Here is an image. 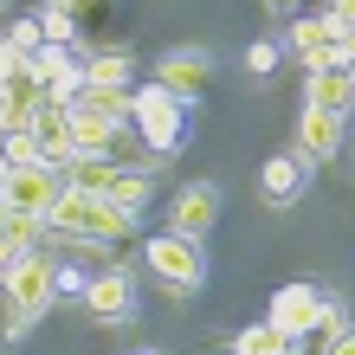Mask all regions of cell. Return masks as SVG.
<instances>
[{
    "instance_id": "6da1fadb",
    "label": "cell",
    "mask_w": 355,
    "mask_h": 355,
    "mask_svg": "<svg viewBox=\"0 0 355 355\" xmlns=\"http://www.w3.org/2000/svg\"><path fill=\"white\" fill-rule=\"evenodd\" d=\"M46 233L52 239H71V245H116L136 233V214L116 207L110 194H85V187H65L46 214Z\"/></svg>"
},
{
    "instance_id": "7a4b0ae2",
    "label": "cell",
    "mask_w": 355,
    "mask_h": 355,
    "mask_svg": "<svg viewBox=\"0 0 355 355\" xmlns=\"http://www.w3.org/2000/svg\"><path fill=\"white\" fill-rule=\"evenodd\" d=\"M52 271H58L52 252H39V245L7 265V278H0V291H7V343H19L52 310V297H58V291H52Z\"/></svg>"
},
{
    "instance_id": "3957f363",
    "label": "cell",
    "mask_w": 355,
    "mask_h": 355,
    "mask_svg": "<svg viewBox=\"0 0 355 355\" xmlns=\"http://www.w3.org/2000/svg\"><path fill=\"white\" fill-rule=\"evenodd\" d=\"M130 123H136L142 149L155 155V168H162V162H175V149L187 142V103L175 91H162V85L130 91Z\"/></svg>"
},
{
    "instance_id": "277c9868",
    "label": "cell",
    "mask_w": 355,
    "mask_h": 355,
    "mask_svg": "<svg viewBox=\"0 0 355 355\" xmlns=\"http://www.w3.org/2000/svg\"><path fill=\"white\" fill-rule=\"evenodd\" d=\"M142 259H149L155 284H168L175 297H194L207 284V239H181V233H155L142 245Z\"/></svg>"
},
{
    "instance_id": "5b68a950",
    "label": "cell",
    "mask_w": 355,
    "mask_h": 355,
    "mask_svg": "<svg viewBox=\"0 0 355 355\" xmlns=\"http://www.w3.org/2000/svg\"><path fill=\"white\" fill-rule=\"evenodd\" d=\"M155 85H162V91H175L181 103L207 97V85H214V52H207V46H175V52H162Z\"/></svg>"
},
{
    "instance_id": "8992f818",
    "label": "cell",
    "mask_w": 355,
    "mask_h": 355,
    "mask_svg": "<svg viewBox=\"0 0 355 355\" xmlns=\"http://www.w3.org/2000/svg\"><path fill=\"white\" fill-rule=\"evenodd\" d=\"M310 162L304 149H284V155H265L259 162V194H265V207H297L304 200V187H310Z\"/></svg>"
},
{
    "instance_id": "52a82bcc",
    "label": "cell",
    "mask_w": 355,
    "mask_h": 355,
    "mask_svg": "<svg viewBox=\"0 0 355 355\" xmlns=\"http://www.w3.org/2000/svg\"><path fill=\"white\" fill-rule=\"evenodd\" d=\"M0 194H7V200L19 207V214L46 220V214H52V200L65 194V175H58V168H46V162H33V168H7Z\"/></svg>"
},
{
    "instance_id": "ba28073f",
    "label": "cell",
    "mask_w": 355,
    "mask_h": 355,
    "mask_svg": "<svg viewBox=\"0 0 355 355\" xmlns=\"http://www.w3.org/2000/svg\"><path fill=\"white\" fill-rule=\"evenodd\" d=\"M220 226V187L214 181H187L181 194L168 200V233H181V239H207Z\"/></svg>"
},
{
    "instance_id": "9c48e42d",
    "label": "cell",
    "mask_w": 355,
    "mask_h": 355,
    "mask_svg": "<svg viewBox=\"0 0 355 355\" xmlns=\"http://www.w3.org/2000/svg\"><path fill=\"white\" fill-rule=\"evenodd\" d=\"M85 310L103 323V329H116V323H130L136 317V278L123 265H110V271H97V278L85 284Z\"/></svg>"
},
{
    "instance_id": "30bf717a",
    "label": "cell",
    "mask_w": 355,
    "mask_h": 355,
    "mask_svg": "<svg viewBox=\"0 0 355 355\" xmlns=\"http://www.w3.org/2000/svg\"><path fill=\"white\" fill-rule=\"evenodd\" d=\"M265 323H278L291 343H310L323 329V291H310V284H284L278 297H271V317Z\"/></svg>"
},
{
    "instance_id": "8fae6325",
    "label": "cell",
    "mask_w": 355,
    "mask_h": 355,
    "mask_svg": "<svg viewBox=\"0 0 355 355\" xmlns=\"http://www.w3.org/2000/svg\"><path fill=\"white\" fill-rule=\"evenodd\" d=\"M336 19L317 13V19H291V58H297L304 71H323V65H336Z\"/></svg>"
},
{
    "instance_id": "7c38bea8",
    "label": "cell",
    "mask_w": 355,
    "mask_h": 355,
    "mask_svg": "<svg viewBox=\"0 0 355 355\" xmlns=\"http://www.w3.org/2000/svg\"><path fill=\"white\" fill-rule=\"evenodd\" d=\"M33 136H39V162L65 175V168H71V155H78V142H71V116L58 110V103H39V116H33Z\"/></svg>"
},
{
    "instance_id": "4fadbf2b",
    "label": "cell",
    "mask_w": 355,
    "mask_h": 355,
    "mask_svg": "<svg viewBox=\"0 0 355 355\" xmlns=\"http://www.w3.org/2000/svg\"><path fill=\"white\" fill-rule=\"evenodd\" d=\"M349 103H355V71H343V65L304 71V110H329V116H349Z\"/></svg>"
},
{
    "instance_id": "5bb4252c",
    "label": "cell",
    "mask_w": 355,
    "mask_h": 355,
    "mask_svg": "<svg viewBox=\"0 0 355 355\" xmlns=\"http://www.w3.org/2000/svg\"><path fill=\"white\" fill-rule=\"evenodd\" d=\"M71 142H78V155H110V142H116V123L103 116V110H91V103H71Z\"/></svg>"
},
{
    "instance_id": "9a60e30c",
    "label": "cell",
    "mask_w": 355,
    "mask_h": 355,
    "mask_svg": "<svg viewBox=\"0 0 355 355\" xmlns=\"http://www.w3.org/2000/svg\"><path fill=\"white\" fill-rule=\"evenodd\" d=\"M297 149L310 155V162H329L343 149V116H329V110H304V123H297Z\"/></svg>"
},
{
    "instance_id": "2e32d148",
    "label": "cell",
    "mask_w": 355,
    "mask_h": 355,
    "mask_svg": "<svg viewBox=\"0 0 355 355\" xmlns=\"http://www.w3.org/2000/svg\"><path fill=\"white\" fill-rule=\"evenodd\" d=\"M136 58L130 52H91L85 58V91H130Z\"/></svg>"
},
{
    "instance_id": "e0dca14e",
    "label": "cell",
    "mask_w": 355,
    "mask_h": 355,
    "mask_svg": "<svg viewBox=\"0 0 355 355\" xmlns=\"http://www.w3.org/2000/svg\"><path fill=\"white\" fill-rule=\"evenodd\" d=\"M304 343H291L278 323H245L239 336H233V355H297Z\"/></svg>"
},
{
    "instance_id": "ac0fdd59",
    "label": "cell",
    "mask_w": 355,
    "mask_h": 355,
    "mask_svg": "<svg viewBox=\"0 0 355 355\" xmlns=\"http://www.w3.org/2000/svg\"><path fill=\"white\" fill-rule=\"evenodd\" d=\"M103 194H110L116 207H130V214H136V207H142V200L155 194V175H149V168H116V175H110V187H103Z\"/></svg>"
},
{
    "instance_id": "d6986e66",
    "label": "cell",
    "mask_w": 355,
    "mask_h": 355,
    "mask_svg": "<svg viewBox=\"0 0 355 355\" xmlns=\"http://www.w3.org/2000/svg\"><path fill=\"white\" fill-rule=\"evenodd\" d=\"M116 175V162L110 155H71V168H65V187H85V194H103Z\"/></svg>"
},
{
    "instance_id": "ffe728a7",
    "label": "cell",
    "mask_w": 355,
    "mask_h": 355,
    "mask_svg": "<svg viewBox=\"0 0 355 355\" xmlns=\"http://www.w3.org/2000/svg\"><path fill=\"white\" fill-rule=\"evenodd\" d=\"M71 103H91V110H103V116L116 123V130L130 123V91H78Z\"/></svg>"
},
{
    "instance_id": "44dd1931",
    "label": "cell",
    "mask_w": 355,
    "mask_h": 355,
    "mask_svg": "<svg viewBox=\"0 0 355 355\" xmlns=\"http://www.w3.org/2000/svg\"><path fill=\"white\" fill-rule=\"evenodd\" d=\"M39 33H46L52 46H71V39H78V19H71L65 7H52V0H46V7H39Z\"/></svg>"
},
{
    "instance_id": "7402d4cb",
    "label": "cell",
    "mask_w": 355,
    "mask_h": 355,
    "mask_svg": "<svg viewBox=\"0 0 355 355\" xmlns=\"http://www.w3.org/2000/svg\"><path fill=\"white\" fill-rule=\"evenodd\" d=\"M278 58H284V46L252 39V46H245V71H252V78H271V71H278Z\"/></svg>"
},
{
    "instance_id": "603a6c76",
    "label": "cell",
    "mask_w": 355,
    "mask_h": 355,
    "mask_svg": "<svg viewBox=\"0 0 355 355\" xmlns=\"http://www.w3.org/2000/svg\"><path fill=\"white\" fill-rule=\"evenodd\" d=\"M33 116H39V103H13V97H0V136L33 130Z\"/></svg>"
},
{
    "instance_id": "cb8c5ba5",
    "label": "cell",
    "mask_w": 355,
    "mask_h": 355,
    "mask_svg": "<svg viewBox=\"0 0 355 355\" xmlns=\"http://www.w3.org/2000/svg\"><path fill=\"white\" fill-rule=\"evenodd\" d=\"M33 162H39V136H33V130L7 136V168H33Z\"/></svg>"
},
{
    "instance_id": "d4e9b609",
    "label": "cell",
    "mask_w": 355,
    "mask_h": 355,
    "mask_svg": "<svg viewBox=\"0 0 355 355\" xmlns=\"http://www.w3.org/2000/svg\"><path fill=\"white\" fill-rule=\"evenodd\" d=\"M7 46H13V52H26V58H33L39 46H46V33H39V19H13V33H7Z\"/></svg>"
},
{
    "instance_id": "484cf974",
    "label": "cell",
    "mask_w": 355,
    "mask_h": 355,
    "mask_svg": "<svg viewBox=\"0 0 355 355\" xmlns=\"http://www.w3.org/2000/svg\"><path fill=\"white\" fill-rule=\"evenodd\" d=\"M85 284H91V278H85V271H71V265L52 271V291H58V297H85Z\"/></svg>"
},
{
    "instance_id": "4316f807",
    "label": "cell",
    "mask_w": 355,
    "mask_h": 355,
    "mask_svg": "<svg viewBox=\"0 0 355 355\" xmlns=\"http://www.w3.org/2000/svg\"><path fill=\"white\" fill-rule=\"evenodd\" d=\"M323 355H355V323H343V329H329V349Z\"/></svg>"
},
{
    "instance_id": "83f0119b",
    "label": "cell",
    "mask_w": 355,
    "mask_h": 355,
    "mask_svg": "<svg viewBox=\"0 0 355 355\" xmlns=\"http://www.w3.org/2000/svg\"><path fill=\"white\" fill-rule=\"evenodd\" d=\"M336 65H343V71H355V26H343V33H336Z\"/></svg>"
},
{
    "instance_id": "f1b7e54d",
    "label": "cell",
    "mask_w": 355,
    "mask_h": 355,
    "mask_svg": "<svg viewBox=\"0 0 355 355\" xmlns=\"http://www.w3.org/2000/svg\"><path fill=\"white\" fill-rule=\"evenodd\" d=\"M19 65H26V52H13V46H7V39H0V85H7V78H13Z\"/></svg>"
},
{
    "instance_id": "f546056e",
    "label": "cell",
    "mask_w": 355,
    "mask_h": 355,
    "mask_svg": "<svg viewBox=\"0 0 355 355\" xmlns=\"http://www.w3.org/2000/svg\"><path fill=\"white\" fill-rule=\"evenodd\" d=\"M329 19H336V26H355V0H329Z\"/></svg>"
},
{
    "instance_id": "4dcf8cb0",
    "label": "cell",
    "mask_w": 355,
    "mask_h": 355,
    "mask_svg": "<svg viewBox=\"0 0 355 355\" xmlns=\"http://www.w3.org/2000/svg\"><path fill=\"white\" fill-rule=\"evenodd\" d=\"M52 7H65V13H71V19H85V13H91V7H103V0H52Z\"/></svg>"
},
{
    "instance_id": "1f68e13d",
    "label": "cell",
    "mask_w": 355,
    "mask_h": 355,
    "mask_svg": "<svg viewBox=\"0 0 355 355\" xmlns=\"http://www.w3.org/2000/svg\"><path fill=\"white\" fill-rule=\"evenodd\" d=\"M13 259H19V245H13L7 233H0V278H7V265H13Z\"/></svg>"
},
{
    "instance_id": "d6a6232c",
    "label": "cell",
    "mask_w": 355,
    "mask_h": 355,
    "mask_svg": "<svg viewBox=\"0 0 355 355\" xmlns=\"http://www.w3.org/2000/svg\"><path fill=\"white\" fill-rule=\"evenodd\" d=\"M259 7H265V13H278V19H291V13H297V0H259Z\"/></svg>"
},
{
    "instance_id": "836d02e7",
    "label": "cell",
    "mask_w": 355,
    "mask_h": 355,
    "mask_svg": "<svg viewBox=\"0 0 355 355\" xmlns=\"http://www.w3.org/2000/svg\"><path fill=\"white\" fill-rule=\"evenodd\" d=\"M7 220H13V200H7V194H0V233H7Z\"/></svg>"
},
{
    "instance_id": "e575fe53",
    "label": "cell",
    "mask_w": 355,
    "mask_h": 355,
    "mask_svg": "<svg viewBox=\"0 0 355 355\" xmlns=\"http://www.w3.org/2000/svg\"><path fill=\"white\" fill-rule=\"evenodd\" d=\"M349 162H355V142H349Z\"/></svg>"
},
{
    "instance_id": "d590c367",
    "label": "cell",
    "mask_w": 355,
    "mask_h": 355,
    "mask_svg": "<svg viewBox=\"0 0 355 355\" xmlns=\"http://www.w3.org/2000/svg\"><path fill=\"white\" fill-rule=\"evenodd\" d=\"M142 355H155V349H142Z\"/></svg>"
},
{
    "instance_id": "8d00e7d4",
    "label": "cell",
    "mask_w": 355,
    "mask_h": 355,
    "mask_svg": "<svg viewBox=\"0 0 355 355\" xmlns=\"http://www.w3.org/2000/svg\"><path fill=\"white\" fill-rule=\"evenodd\" d=\"M0 7H7V0H0Z\"/></svg>"
}]
</instances>
